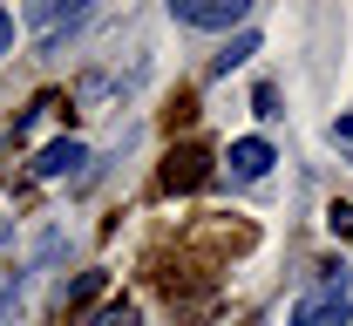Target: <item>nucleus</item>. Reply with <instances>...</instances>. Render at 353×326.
<instances>
[{"label":"nucleus","instance_id":"obj_1","mask_svg":"<svg viewBox=\"0 0 353 326\" xmlns=\"http://www.w3.org/2000/svg\"><path fill=\"white\" fill-rule=\"evenodd\" d=\"M292 326H347V265H333V272H326V285H319L306 306L292 313Z\"/></svg>","mask_w":353,"mask_h":326},{"label":"nucleus","instance_id":"obj_2","mask_svg":"<svg viewBox=\"0 0 353 326\" xmlns=\"http://www.w3.org/2000/svg\"><path fill=\"white\" fill-rule=\"evenodd\" d=\"M170 14L183 21V28H238L245 21V0H170Z\"/></svg>","mask_w":353,"mask_h":326},{"label":"nucleus","instance_id":"obj_3","mask_svg":"<svg viewBox=\"0 0 353 326\" xmlns=\"http://www.w3.org/2000/svg\"><path fill=\"white\" fill-rule=\"evenodd\" d=\"M224 163H231V177H265V170H272V143H265V136H245V143H231Z\"/></svg>","mask_w":353,"mask_h":326},{"label":"nucleus","instance_id":"obj_4","mask_svg":"<svg viewBox=\"0 0 353 326\" xmlns=\"http://www.w3.org/2000/svg\"><path fill=\"white\" fill-rule=\"evenodd\" d=\"M75 163H88V150H82V143H48L41 156H34V177H68Z\"/></svg>","mask_w":353,"mask_h":326},{"label":"nucleus","instance_id":"obj_5","mask_svg":"<svg viewBox=\"0 0 353 326\" xmlns=\"http://www.w3.org/2000/svg\"><path fill=\"white\" fill-rule=\"evenodd\" d=\"M204 177V150H183V156H170V190H190Z\"/></svg>","mask_w":353,"mask_h":326},{"label":"nucleus","instance_id":"obj_6","mask_svg":"<svg viewBox=\"0 0 353 326\" xmlns=\"http://www.w3.org/2000/svg\"><path fill=\"white\" fill-rule=\"evenodd\" d=\"M95 292H102V272H82L75 285H61V306H88Z\"/></svg>","mask_w":353,"mask_h":326},{"label":"nucleus","instance_id":"obj_7","mask_svg":"<svg viewBox=\"0 0 353 326\" xmlns=\"http://www.w3.org/2000/svg\"><path fill=\"white\" fill-rule=\"evenodd\" d=\"M82 326H136V306H130V299H116V306H102V313H88Z\"/></svg>","mask_w":353,"mask_h":326},{"label":"nucleus","instance_id":"obj_8","mask_svg":"<svg viewBox=\"0 0 353 326\" xmlns=\"http://www.w3.org/2000/svg\"><path fill=\"white\" fill-rule=\"evenodd\" d=\"M245 54H259V41H252V34H238V41H231V48L218 54V75H231V68H238Z\"/></svg>","mask_w":353,"mask_h":326},{"label":"nucleus","instance_id":"obj_9","mask_svg":"<svg viewBox=\"0 0 353 326\" xmlns=\"http://www.w3.org/2000/svg\"><path fill=\"white\" fill-rule=\"evenodd\" d=\"M7 48H14V14L0 7V54H7Z\"/></svg>","mask_w":353,"mask_h":326}]
</instances>
